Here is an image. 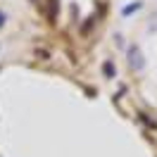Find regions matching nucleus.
Masks as SVG:
<instances>
[{
	"label": "nucleus",
	"mask_w": 157,
	"mask_h": 157,
	"mask_svg": "<svg viewBox=\"0 0 157 157\" xmlns=\"http://www.w3.org/2000/svg\"><path fill=\"white\" fill-rule=\"evenodd\" d=\"M126 59H128V69H131V71H143L145 57H143V50L138 48V45H128Z\"/></svg>",
	"instance_id": "obj_1"
},
{
	"label": "nucleus",
	"mask_w": 157,
	"mask_h": 157,
	"mask_svg": "<svg viewBox=\"0 0 157 157\" xmlns=\"http://www.w3.org/2000/svg\"><path fill=\"white\" fill-rule=\"evenodd\" d=\"M112 71H114V69H112V64L107 62V64H105V74H107V76H112Z\"/></svg>",
	"instance_id": "obj_5"
},
{
	"label": "nucleus",
	"mask_w": 157,
	"mask_h": 157,
	"mask_svg": "<svg viewBox=\"0 0 157 157\" xmlns=\"http://www.w3.org/2000/svg\"><path fill=\"white\" fill-rule=\"evenodd\" d=\"M140 7H143V2H140V0H133L131 5H126V7L121 10V14H124V17H128V14H133V12L140 10Z\"/></svg>",
	"instance_id": "obj_2"
},
{
	"label": "nucleus",
	"mask_w": 157,
	"mask_h": 157,
	"mask_svg": "<svg viewBox=\"0 0 157 157\" xmlns=\"http://www.w3.org/2000/svg\"><path fill=\"white\" fill-rule=\"evenodd\" d=\"M147 33H157V12L147 17Z\"/></svg>",
	"instance_id": "obj_3"
},
{
	"label": "nucleus",
	"mask_w": 157,
	"mask_h": 157,
	"mask_svg": "<svg viewBox=\"0 0 157 157\" xmlns=\"http://www.w3.org/2000/svg\"><path fill=\"white\" fill-rule=\"evenodd\" d=\"M5 21H7V14H5V12L0 10V29H2V26H5Z\"/></svg>",
	"instance_id": "obj_4"
}]
</instances>
